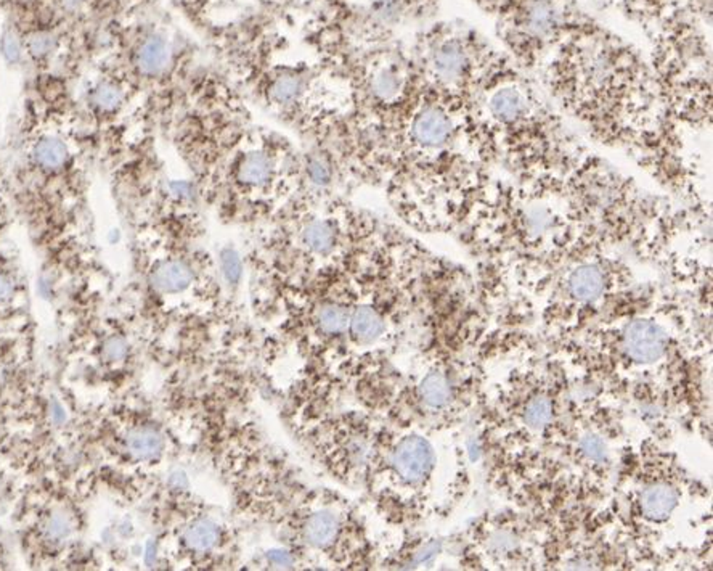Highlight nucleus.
Returning a JSON list of instances; mask_svg holds the SVG:
<instances>
[{
	"label": "nucleus",
	"mask_w": 713,
	"mask_h": 571,
	"mask_svg": "<svg viewBox=\"0 0 713 571\" xmlns=\"http://www.w3.org/2000/svg\"><path fill=\"white\" fill-rule=\"evenodd\" d=\"M193 282V272L184 261H163L152 274V284L161 293H180Z\"/></svg>",
	"instance_id": "20e7f679"
},
{
	"label": "nucleus",
	"mask_w": 713,
	"mask_h": 571,
	"mask_svg": "<svg viewBox=\"0 0 713 571\" xmlns=\"http://www.w3.org/2000/svg\"><path fill=\"white\" fill-rule=\"evenodd\" d=\"M222 263H223V272H225V275H227V279L230 282H237L240 279V274H241V264H240L237 253L225 252Z\"/></svg>",
	"instance_id": "b1692460"
},
{
	"label": "nucleus",
	"mask_w": 713,
	"mask_h": 571,
	"mask_svg": "<svg viewBox=\"0 0 713 571\" xmlns=\"http://www.w3.org/2000/svg\"><path fill=\"white\" fill-rule=\"evenodd\" d=\"M3 53L10 62H16L20 58V42L13 34H5L3 37Z\"/></svg>",
	"instance_id": "a878e982"
},
{
	"label": "nucleus",
	"mask_w": 713,
	"mask_h": 571,
	"mask_svg": "<svg viewBox=\"0 0 713 571\" xmlns=\"http://www.w3.org/2000/svg\"><path fill=\"white\" fill-rule=\"evenodd\" d=\"M582 447L588 457L594 458V461H603L605 457V446L604 442L596 436H587L585 440L582 441Z\"/></svg>",
	"instance_id": "5701e85b"
},
{
	"label": "nucleus",
	"mask_w": 713,
	"mask_h": 571,
	"mask_svg": "<svg viewBox=\"0 0 713 571\" xmlns=\"http://www.w3.org/2000/svg\"><path fill=\"white\" fill-rule=\"evenodd\" d=\"M625 349L636 362H654L661 359L667 348L666 332L649 320H635L625 330Z\"/></svg>",
	"instance_id": "7ed1b4c3"
},
{
	"label": "nucleus",
	"mask_w": 713,
	"mask_h": 571,
	"mask_svg": "<svg viewBox=\"0 0 713 571\" xmlns=\"http://www.w3.org/2000/svg\"><path fill=\"white\" fill-rule=\"evenodd\" d=\"M273 178V161L269 154L253 152L246 154L238 169V180L249 187H264Z\"/></svg>",
	"instance_id": "6e6552de"
},
{
	"label": "nucleus",
	"mask_w": 713,
	"mask_h": 571,
	"mask_svg": "<svg viewBox=\"0 0 713 571\" xmlns=\"http://www.w3.org/2000/svg\"><path fill=\"white\" fill-rule=\"evenodd\" d=\"M567 288H569L571 295L578 301H594L604 291V275L596 266H578L569 275Z\"/></svg>",
	"instance_id": "423d86ee"
},
{
	"label": "nucleus",
	"mask_w": 713,
	"mask_h": 571,
	"mask_svg": "<svg viewBox=\"0 0 713 571\" xmlns=\"http://www.w3.org/2000/svg\"><path fill=\"white\" fill-rule=\"evenodd\" d=\"M126 447L131 456L147 461L163 451V438L153 428H135L127 435Z\"/></svg>",
	"instance_id": "9b49d317"
},
{
	"label": "nucleus",
	"mask_w": 713,
	"mask_h": 571,
	"mask_svg": "<svg viewBox=\"0 0 713 571\" xmlns=\"http://www.w3.org/2000/svg\"><path fill=\"white\" fill-rule=\"evenodd\" d=\"M169 62V49L164 39L149 37L142 44L137 53L138 69L147 76H154L163 71Z\"/></svg>",
	"instance_id": "9d476101"
},
{
	"label": "nucleus",
	"mask_w": 713,
	"mask_h": 571,
	"mask_svg": "<svg viewBox=\"0 0 713 571\" xmlns=\"http://www.w3.org/2000/svg\"><path fill=\"white\" fill-rule=\"evenodd\" d=\"M309 175L314 182L326 184L330 179V171L321 159H312V161L309 163Z\"/></svg>",
	"instance_id": "393cba45"
},
{
	"label": "nucleus",
	"mask_w": 713,
	"mask_h": 571,
	"mask_svg": "<svg viewBox=\"0 0 713 571\" xmlns=\"http://www.w3.org/2000/svg\"><path fill=\"white\" fill-rule=\"evenodd\" d=\"M341 523L335 512L317 510L304 523V539L314 547H328L339 535Z\"/></svg>",
	"instance_id": "39448f33"
},
{
	"label": "nucleus",
	"mask_w": 713,
	"mask_h": 571,
	"mask_svg": "<svg viewBox=\"0 0 713 571\" xmlns=\"http://www.w3.org/2000/svg\"><path fill=\"white\" fill-rule=\"evenodd\" d=\"M126 348L124 343L121 340H111L108 345H106V354H108L110 359H119V357L124 356Z\"/></svg>",
	"instance_id": "bb28decb"
},
{
	"label": "nucleus",
	"mask_w": 713,
	"mask_h": 571,
	"mask_svg": "<svg viewBox=\"0 0 713 571\" xmlns=\"http://www.w3.org/2000/svg\"><path fill=\"white\" fill-rule=\"evenodd\" d=\"M678 498L675 489L666 484H656L645 491L641 498V509L651 520H663L677 507Z\"/></svg>",
	"instance_id": "0eeeda50"
},
{
	"label": "nucleus",
	"mask_w": 713,
	"mask_h": 571,
	"mask_svg": "<svg viewBox=\"0 0 713 571\" xmlns=\"http://www.w3.org/2000/svg\"><path fill=\"white\" fill-rule=\"evenodd\" d=\"M551 415H553L551 403L545 398H537L527 405V410H525V421H527L530 426H534V428H540V426L548 424L551 420Z\"/></svg>",
	"instance_id": "6ab92c4d"
},
{
	"label": "nucleus",
	"mask_w": 713,
	"mask_h": 571,
	"mask_svg": "<svg viewBox=\"0 0 713 571\" xmlns=\"http://www.w3.org/2000/svg\"><path fill=\"white\" fill-rule=\"evenodd\" d=\"M68 150L60 138L47 137L34 147V159L41 168L58 169L66 161Z\"/></svg>",
	"instance_id": "2eb2a0df"
},
{
	"label": "nucleus",
	"mask_w": 713,
	"mask_h": 571,
	"mask_svg": "<svg viewBox=\"0 0 713 571\" xmlns=\"http://www.w3.org/2000/svg\"><path fill=\"white\" fill-rule=\"evenodd\" d=\"M349 325L352 335H355V338L360 341H373L384 330L383 319L369 306L357 308L355 312L351 316Z\"/></svg>",
	"instance_id": "f8f14e48"
},
{
	"label": "nucleus",
	"mask_w": 713,
	"mask_h": 571,
	"mask_svg": "<svg viewBox=\"0 0 713 571\" xmlns=\"http://www.w3.org/2000/svg\"><path fill=\"white\" fill-rule=\"evenodd\" d=\"M28 50L32 57L42 58L48 55L55 47V37L50 33H45V31H39V33H34L29 36L28 39Z\"/></svg>",
	"instance_id": "412c9836"
},
{
	"label": "nucleus",
	"mask_w": 713,
	"mask_h": 571,
	"mask_svg": "<svg viewBox=\"0 0 713 571\" xmlns=\"http://www.w3.org/2000/svg\"><path fill=\"white\" fill-rule=\"evenodd\" d=\"M302 92V82L297 78L283 76L272 85V99L280 105L293 103Z\"/></svg>",
	"instance_id": "a211bd4d"
},
{
	"label": "nucleus",
	"mask_w": 713,
	"mask_h": 571,
	"mask_svg": "<svg viewBox=\"0 0 713 571\" xmlns=\"http://www.w3.org/2000/svg\"><path fill=\"white\" fill-rule=\"evenodd\" d=\"M434 454L429 442L421 436H406L392 454L395 473L406 483H421L431 473Z\"/></svg>",
	"instance_id": "f03ea898"
},
{
	"label": "nucleus",
	"mask_w": 713,
	"mask_h": 571,
	"mask_svg": "<svg viewBox=\"0 0 713 571\" xmlns=\"http://www.w3.org/2000/svg\"><path fill=\"white\" fill-rule=\"evenodd\" d=\"M421 398L431 407H443L452 398V389L441 372H431L421 383Z\"/></svg>",
	"instance_id": "dca6fc26"
},
{
	"label": "nucleus",
	"mask_w": 713,
	"mask_h": 571,
	"mask_svg": "<svg viewBox=\"0 0 713 571\" xmlns=\"http://www.w3.org/2000/svg\"><path fill=\"white\" fill-rule=\"evenodd\" d=\"M545 78L566 111L605 142L629 143L661 134L663 89L641 57L589 20L550 57Z\"/></svg>",
	"instance_id": "f257e3e1"
},
{
	"label": "nucleus",
	"mask_w": 713,
	"mask_h": 571,
	"mask_svg": "<svg viewBox=\"0 0 713 571\" xmlns=\"http://www.w3.org/2000/svg\"><path fill=\"white\" fill-rule=\"evenodd\" d=\"M304 247L312 253H328L336 243V232L326 221H310L302 229Z\"/></svg>",
	"instance_id": "ddd939ff"
},
{
	"label": "nucleus",
	"mask_w": 713,
	"mask_h": 571,
	"mask_svg": "<svg viewBox=\"0 0 713 571\" xmlns=\"http://www.w3.org/2000/svg\"><path fill=\"white\" fill-rule=\"evenodd\" d=\"M184 541L191 551L200 554L209 552L221 541V531L212 521L198 520L185 531Z\"/></svg>",
	"instance_id": "4468645a"
},
{
	"label": "nucleus",
	"mask_w": 713,
	"mask_h": 571,
	"mask_svg": "<svg viewBox=\"0 0 713 571\" xmlns=\"http://www.w3.org/2000/svg\"><path fill=\"white\" fill-rule=\"evenodd\" d=\"M372 92L378 100L384 103H392L399 100V97L405 90V78L402 76L399 69L392 66H383L373 74L372 82H369Z\"/></svg>",
	"instance_id": "1a4fd4ad"
},
{
	"label": "nucleus",
	"mask_w": 713,
	"mask_h": 571,
	"mask_svg": "<svg viewBox=\"0 0 713 571\" xmlns=\"http://www.w3.org/2000/svg\"><path fill=\"white\" fill-rule=\"evenodd\" d=\"M351 316L344 306L339 304H326L318 311L317 322L325 333H341L349 325Z\"/></svg>",
	"instance_id": "f3484780"
},
{
	"label": "nucleus",
	"mask_w": 713,
	"mask_h": 571,
	"mask_svg": "<svg viewBox=\"0 0 713 571\" xmlns=\"http://www.w3.org/2000/svg\"><path fill=\"white\" fill-rule=\"evenodd\" d=\"M122 101V94L121 90L112 84H101L98 89L95 90V103L100 106L101 110H115L116 106H119Z\"/></svg>",
	"instance_id": "aec40b11"
},
{
	"label": "nucleus",
	"mask_w": 713,
	"mask_h": 571,
	"mask_svg": "<svg viewBox=\"0 0 713 571\" xmlns=\"http://www.w3.org/2000/svg\"><path fill=\"white\" fill-rule=\"evenodd\" d=\"M601 2H604V0H601ZM605 2H612V3H620V2H622V3H629L630 0H605ZM635 2H636V0H635Z\"/></svg>",
	"instance_id": "c85d7f7f"
},
{
	"label": "nucleus",
	"mask_w": 713,
	"mask_h": 571,
	"mask_svg": "<svg viewBox=\"0 0 713 571\" xmlns=\"http://www.w3.org/2000/svg\"><path fill=\"white\" fill-rule=\"evenodd\" d=\"M71 530H73L71 519H69V516L64 515V514L53 515L45 523V535H47V537L48 539H55V541H58V539L66 537L69 533H71Z\"/></svg>",
	"instance_id": "4be33fe9"
},
{
	"label": "nucleus",
	"mask_w": 713,
	"mask_h": 571,
	"mask_svg": "<svg viewBox=\"0 0 713 571\" xmlns=\"http://www.w3.org/2000/svg\"><path fill=\"white\" fill-rule=\"evenodd\" d=\"M13 293V285L12 280L8 279L5 274H0V301L8 300Z\"/></svg>",
	"instance_id": "cd10ccee"
}]
</instances>
